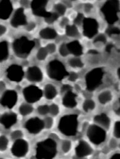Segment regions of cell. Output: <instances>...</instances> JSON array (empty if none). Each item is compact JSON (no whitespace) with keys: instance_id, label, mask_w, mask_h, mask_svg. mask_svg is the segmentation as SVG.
Instances as JSON below:
<instances>
[{"instance_id":"6da1fadb","label":"cell","mask_w":120,"mask_h":159,"mask_svg":"<svg viewBox=\"0 0 120 159\" xmlns=\"http://www.w3.org/2000/svg\"><path fill=\"white\" fill-rule=\"evenodd\" d=\"M57 154V142L51 138L38 142L35 146V156L38 159H54Z\"/></svg>"},{"instance_id":"7a4b0ae2","label":"cell","mask_w":120,"mask_h":159,"mask_svg":"<svg viewBox=\"0 0 120 159\" xmlns=\"http://www.w3.org/2000/svg\"><path fill=\"white\" fill-rule=\"evenodd\" d=\"M78 116L76 114H68L60 118L58 129L64 136L73 137L78 133Z\"/></svg>"},{"instance_id":"3957f363","label":"cell","mask_w":120,"mask_h":159,"mask_svg":"<svg viewBox=\"0 0 120 159\" xmlns=\"http://www.w3.org/2000/svg\"><path fill=\"white\" fill-rule=\"evenodd\" d=\"M35 42L25 36L15 39L12 44V48L15 54L20 58H26L32 52Z\"/></svg>"},{"instance_id":"277c9868","label":"cell","mask_w":120,"mask_h":159,"mask_svg":"<svg viewBox=\"0 0 120 159\" xmlns=\"http://www.w3.org/2000/svg\"><path fill=\"white\" fill-rule=\"evenodd\" d=\"M119 10L120 2L118 1H108L101 9L105 20L110 24H113L118 20Z\"/></svg>"},{"instance_id":"5b68a950","label":"cell","mask_w":120,"mask_h":159,"mask_svg":"<svg viewBox=\"0 0 120 159\" xmlns=\"http://www.w3.org/2000/svg\"><path fill=\"white\" fill-rule=\"evenodd\" d=\"M47 73L51 79L58 81L64 79L68 75L65 66L58 60H54L48 63Z\"/></svg>"},{"instance_id":"8992f818","label":"cell","mask_w":120,"mask_h":159,"mask_svg":"<svg viewBox=\"0 0 120 159\" xmlns=\"http://www.w3.org/2000/svg\"><path fill=\"white\" fill-rule=\"evenodd\" d=\"M87 137L89 141L96 146L103 144L107 139L105 129L97 125H91L87 129Z\"/></svg>"},{"instance_id":"52a82bcc","label":"cell","mask_w":120,"mask_h":159,"mask_svg":"<svg viewBox=\"0 0 120 159\" xmlns=\"http://www.w3.org/2000/svg\"><path fill=\"white\" fill-rule=\"evenodd\" d=\"M104 72L102 68H95L87 73L85 77L86 88L89 91L97 89L102 84Z\"/></svg>"},{"instance_id":"ba28073f","label":"cell","mask_w":120,"mask_h":159,"mask_svg":"<svg viewBox=\"0 0 120 159\" xmlns=\"http://www.w3.org/2000/svg\"><path fill=\"white\" fill-rule=\"evenodd\" d=\"M62 105L68 108L76 107L78 105V95L73 91L71 87L68 85H64L62 87Z\"/></svg>"},{"instance_id":"9c48e42d","label":"cell","mask_w":120,"mask_h":159,"mask_svg":"<svg viewBox=\"0 0 120 159\" xmlns=\"http://www.w3.org/2000/svg\"><path fill=\"white\" fill-rule=\"evenodd\" d=\"M43 95L41 89L35 85H30L25 87L23 90V95L28 103H33L38 102Z\"/></svg>"},{"instance_id":"30bf717a","label":"cell","mask_w":120,"mask_h":159,"mask_svg":"<svg viewBox=\"0 0 120 159\" xmlns=\"http://www.w3.org/2000/svg\"><path fill=\"white\" fill-rule=\"evenodd\" d=\"M29 144L24 139L15 140L13 143L11 152L15 157L22 158L25 157L28 152Z\"/></svg>"},{"instance_id":"8fae6325","label":"cell","mask_w":120,"mask_h":159,"mask_svg":"<svg viewBox=\"0 0 120 159\" xmlns=\"http://www.w3.org/2000/svg\"><path fill=\"white\" fill-rule=\"evenodd\" d=\"M99 24L94 18H84L83 22V34L88 38H92L98 32Z\"/></svg>"},{"instance_id":"7c38bea8","label":"cell","mask_w":120,"mask_h":159,"mask_svg":"<svg viewBox=\"0 0 120 159\" xmlns=\"http://www.w3.org/2000/svg\"><path fill=\"white\" fill-rule=\"evenodd\" d=\"M24 127L31 134H38L45 128L43 120L38 117H33L28 119L24 124Z\"/></svg>"},{"instance_id":"4fadbf2b","label":"cell","mask_w":120,"mask_h":159,"mask_svg":"<svg viewBox=\"0 0 120 159\" xmlns=\"http://www.w3.org/2000/svg\"><path fill=\"white\" fill-rule=\"evenodd\" d=\"M18 95L14 90H7L5 91L0 98V105L3 107L11 109L17 104Z\"/></svg>"},{"instance_id":"5bb4252c","label":"cell","mask_w":120,"mask_h":159,"mask_svg":"<svg viewBox=\"0 0 120 159\" xmlns=\"http://www.w3.org/2000/svg\"><path fill=\"white\" fill-rule=\"evenodd\" d=\"M6 76L11 81L19 82L24 78V71L20 65H12L7 68Z\"/></svg>"},{"instance_id":"9a60e30c","label":"cell","mask_w":120,"mask_h":159,"mask_svg":"<svg viewBox=\"0 0 120 159\" xmlns=\"http://www.w3.org/2000/svg\"><path fill=\"white\" fill-rule=\"evenodd\" d=\"M76 157L86 158L93 153V149L91 146L86 141L81 140L78 142L75 149Z\"/></svg>"},{"instance_id":"2e32d148","label":"cell","mask_w":120,"mask_h":159,"mask_svg":"<svg viewBox=\"0 0 120 159\" xmlns=\"http://www.w3.org/2000/svg\"><path fill=\"white\" fill-rule=\"evenodd\" d=\"M27 24V16L25 14L24 9L22 7L17 9L15 11L11 18V25L14 27L17 28L20 26L26 25Z\"/></svg>"},{"instance_id":"e0dca14e","label":"cell","mask_w":120,"mask_h":159,"mask_svg":"<svg viewBox=\"0 0 120 159\" xmlns=\"http://www.w3.org/2000/svg\"><path fill=\"white\" fill-rule=\"evenodd\" d=\"M17 122V115L14 112H6L0 116V123L5 129H10Z\"/></svg>"},{"instance_id":"ac0fdd59","label":"cell","mask_w":120,"mask_h":159,"mask_svg":"<svg viewBox=\"0 0 120 159\" xmlns=\"http://www.w3.org/2000/svg\"><path fill=\"white\" fill-rule=\"evenodd\" d=\"M47 1H33L31 2V7L33 14L36 16L45 17L49 12H46Z\"/></svg>"},{"instance_id":"d6986e66","label":"cell","mask_w":120,"mask_h":159,"mask_svg":"<svg viewBox=\"0 0 120 159\" xmlns=\"http://www.w3.org/2000/svg\"><path fill=\"white\" fill-rule=\"evenodd\" d=\"M27 79L32 82H40L43 79L41 70L38 66L30 67L27 71Z\"/></svg>"},{"instance_id":"ffe728a7","label":"cell","mask_w":120,"mask_h":159,"mask_svg":"<svg viewBox=\"0 0 120 159\" xmlns=\"http://www.w3.org/2000/svg\"><path fill=\"white\" fill-rule=\"evenodd\" d=\"M13 10L12 2L10 1H2L0 2V19H7L11 15Z\"/></svg>"},{"instance_id":"44dd1931","label":"cell","mask_w":120,"mask_h":159,"mask_svg":"<svg viewBox=\"0 0 120 159\" xmlns=\"http://www.w3.org/2000/svg\"><path fill=\"white\" fill-rule=\"evenodd\" d=\"M96 124L105 129H108L111 124V120L109 116L105 113H100L96 115L94 118Z\"/></svg>"},{"instance_id":"7402d4cb","label":"cell","mask_w":120,"mask_h":159,"mask_svg":"<svg viewBox=\"0 0 120 159\" xmlns=\"http://www.w3.org/2000/svg\"><path fill=\"white\" fill-rule=\"evenodd\" d=\"M66 47L69 53L72 54L76 57L82 55L83 53V47L78 40H74L67 43Z\"/></svg>"},{"instance_id":"603a6c76","label":"cell","mask_w":120,"mask_h":159,"mask_svg":"<svg viewBox=\"0 0 120 159\" xmlns=\"http://www.w3.org/2000/svg\"><path fill=\"white\" fill-rule=\"evenodd\" d=\"M45 98L48 100H53L55 98L58 93V89L53 84H46L43 91Z\"/></svg>"},{"instance_id":"cb8c5ba5","label":"cell","mask_w":120,"mask_h":159,"mask_svg":"<svg viewBox=\"0 0 120 159\" xmlns=\"http://www.w3.org/2000/svg\"><path fill=\"white\" fill-rule=\"evenodd\" d=\"M39 35L41 39L45 40H53L58 37V33L56 30L51 27H46L41 29Z\"/></svg>"},{"instance_id":"d4e9b609","label":"cell","mask_w":120,"mask_h":159,"mask_svg":"<svg viewBox=\"0 0 120 159\" xmlns=\"http://www.w3.org/2000/svg\"><path fill=\"white\" fill-rule=\"evenodd\" d=\"M98 101L102 105H106L110 102L113 98V95L109 90H105L101 92L98 95Z\"/></svg>"},{"instance_id":"484cf974","label":"cell","mask_w":120,"mask_h":159,"mask_svg":"<svg viewBox=\"0 0 120 159\" xmlns=\"http://www.w3.org/2000/svg\"><path fill=\"white\" fill-rule=\"evenodd\" d=\"M9 57V46L7 42L2 41L0 42V61H6Z\"/></svg>"},{"instance_id":"4316f807","label":"cell","mask_w":120,"mask_h":159,"mask_svg":"<svg viewBox=\"0 0 120 159\" xmlns=\"http://www.w3.org/2000/svg\"><path fill=\"white\" fill-rule=\"evenodd\" d=\"M33 106L28 103H24L20 105L19 108V111L20 114L24 116L29 115L33 111Z\"/></svg>"},{"instance_id":"83f0119b","label":"cell","mask_w":120,"mask_h":159,"mask_svg":"<svg viewBox=\"0 0 120 159\" xmlns=\"http://www.w3.org/2000/svg\"><path fill=\"white\" fill-rule=\"evenodd\" d=\"M65 34L68 37L74 38L79 35V30L76 25H67L65 27Z\"/></svg>"},{"instance_id":"f1b7e54d","label":"cell","mask_w":120,"mask_h":159,"mask_svg":"<svg viewBox=\"0 0 120 159\" xmlns=\"http://www.w3.org/2000/svg\"><path fill=\"white\" fill-rule=\"evenodd\" d=\"M96 102L92 99L90 98L84 100L82 105L83 110L86 113H89L90 111H93L96 108Z\"/></svg>"},{"instance_id":"f546056e","label":"cell","mask_w":120,"mask_h":159,"mask_svg":"<svg viewBox=\"0 0 120 159\" xmlns=\"http://www.w3.org/2000/svg\"><path fill=\"white\" fill-rule=\"evenodd\" d=\"M68 63L69 66L73 68H82L84 66V63L78 57L70 58L68 60Z\"/></svg>"},{"instance_id":"4dcf8cb0","label":"cell","mask_w":120,"mask_h":159,"mask_svg":"<svg viewBox=\"0 0 120 159\" xmlns=\"http://www.w3.org/2000/svg\"><path fill=\"white\" fill-rule=\"evenodd\" d=\"M54 10L58 16H63L66 11V7L65 4L59 2L54 5Z\"/></svg>"},{"instance_id":"1f68e13d","label":"cell","mask_w":120,"mask_h":159,"mask_svg":"<svg viewBox=\"0 0 120 159\" xmlns=\"http://www.w3.org/2000/svg\"><path fill=\"white\" fill-rule=\"evenodd\" d=\"M72 144L70 140L65 139L61 143V150L64 154H68L71 149Z\"/></svg>"},{"instance_id":"d6a6232c","label":"cell","mask_w":120,"mask_h":159,"mask_svg":"<svg viewBox=\"0 0 120 159\" xmlns=\"http://www.w3.org/2000/svg\"><path fill=\"white\" fill-rule=\"evenodd\" d=\"M48 52L45 47L40 48L36 53V58L39 61H44L48 55Z\"/></svg>"},{"instance_id":"836d02e7","label":"cell","mask_w":120,"mask_h":159,"mask_svg":"<svg viewBox=\"0 0 120 159\" xmlns=\"http://www.w3.org/2000/svg\"><path fill=\"white\" fill-rule=\"evenodd\" d=\"M9 146V139L4 135L0 136V152H4L7 149Z\"/></svg>"},{"instance_id":"e575fe53","label":"cell","mask_w":120,"mask_h":159,"mask_svg":"<svg viewBox=\"0 0 120 159\" xmlns=\"http://www.w3.org/2000/svg\"><path fill=\"white\" fill-rule=\"evenodd\" d=\"M37 111L40 115H46L49 113V106L47 104L40 105L37 108Z\"/></svg>"},{"instance_id":"d590c367","label":"cell","mask_w":120,"mask_h":159,"mask_svg":"<svg viewBox=\"0 0 120 159\" xmlns=\"http://www.w3.org/2000/svg\"><path fill=\"white\" fill-rule=\"evenodd\" d=\"M58 17H59V16L56 12H49L48 14H47V16L45 17V19L46 22H47L49 24H51V23L54 22L55 20H56L58 19Z\"/></svg>"},{"instance_id":"8d00e7d4","label":"cell","mask_w":120,"mask_h":159,"mask_svg":"<svg viewBox=\"0 0 120 159\" xmlns=\"http://www.w3.org/2000/svg\"><path fill=\"white\" fill-rule=\"evenodd\" d=\"M60 113V108L58 105L56 103H53L49 105V114L53 116H58Z\"/></svg>"},{"instance_id":"74e56055","label":"cell","mask_w":120,"mask_h":159,"mask_svg":"<svg viewBox=\"0 0 120 159\" xmlns=\"http://www.w3.org/2000/svg\"><path fill=\"white\" fill-rule=\"evenodd\" d=\"M24 136V133L20 130H15L12 131L11 134V138L12 139L15 141L17 139H22Z\"/></svg>"},{"instance_id":"f35d334b","label":"cell","mask_w":120,"mask_h":159,"mask_svg":"<svg viewBox=\"0 0 120 159\" xmlns=\"http://www.w3.org/2000/svg\"><path fill=\"white\" fill-rule=\"evenodd\" d=\"M59 52L62 57H66L70 54L66 47V44L64 43L60 45L59 48Z\"/></svg>"},{"instance_id":"ab89813d","label":"cell","mask_w":120,"mask_h":159,"mask_svg":"<svg viewBox=\"0 0 120 159\" xmlns=\"http://www.w3.org/2000/svg\"><path fill=\"white\" fill-rule=\"evenodd\" d=\"M45 128L51 129L54 125V120L52 117H46L43 120Z\"/></svg>"},{"instance_id":"60d3db41","label":"cell","mask_w":120,"mask_h":159,"mask_svg":"<svg viewBox=\"0 0 120 159\" xmlns=\"http://www.w3.org/2000/svg\"><path fill=\"white\" fill-rule=\"evenodd\" d=\"M113 133L115 138L120 139V121H118L115 123Z\"/></svg>"},{"instance_id":"b9f144b4","label":"cell","mask_w":120,"mask_h":159,"mask_svg":"<svg viewBox=\"0 0 120 159\" xmlns=\"http://www.w3.org/2000/svg\"><path fill=\"white\" fill-rule=\"evenodd\" d=\"M106 42H107L106 37L103 34H100L95 37L93 42L94 44H96V43H105Z\"/></svg>"},{"instance_id":"7bdbcfd3","label":"cell","mask_w":120,"mask_h":159,"mask_svg":"<svg viewBox=\"0 0 120 159\" xmlns=\"http://www.w3.org/2000/svg\"><path fill=\"white\" fill-rule=\"evenodd\" d=\"M49 54H53L56 51V45L54 43H50L47 45V46L45 47Z\"/></svg>"},{"instance_id":"ee69618b","label":"cell","mask_w":120,"mask_h":159,"mask_svg":"<svg viewBox=\"0 0 120 159\" xmlns=\"http://www.w3.org/2000/svg\"><path fill=\"white\" fill-rule=\"evenodd\" d=\"M109 147L111 150H115L118 147V143L115 138H112L109 143Z\"/></svg>"},{"instance_id":"f6af8a7d","label":"cell","mask_w":120,"mask_h":159,"mask_svg":"<svg viewBox=\"0 0 120 159\" xmlns=\"http://www.w3.org/2000/svg\"><path fill=\"white\" fill-rule=\"evenodd\" d=\"M68 80L70 82H75L78 79V75L75 72H71L68 73Z\"/></svg>"},{"instance_id":"bcb514c9","label":"cell","mask_w":120,"mask_h":159,"mask_svg":"<svg viewBox=\"0 0 120 159\" xmlns=\"http://www.w3.org/2000/svg\"><path fill=\"white\" fill-rule=\"evenodd\" d=\"M84 19V18L83 15L82 14H78L77 15V16L76 17V18L75 19V25H76L81 24V23H83Z\"/></svg>"},{"instance_id":"7dc6e473","label":"cell","mask_w":120,"mask_h":159,"mask_svg":"<svg viewBox=\"0 0 120 159\" xmlns=\"http://www.w3.org/2000/svg\"><path fill=\"white\" fill-rule=\"evenodd\" d=\"M25 29L27 31H32L33 30H34L36 27V24L33 22H30L28 24H27V25H25Z\"/></svg>"},{"instance_id":"c3c4849f","label":"cell","mask_w":120,"mask_h":159,"mask_svg":"<svg viewBox=\"0 0 120 159\" xmlns=\"http://www.w3.org/2000/svg\"><path fill=\"white\" fill-rule=\"evenodd\" d=\"M108 34L109 35H113V34H118L120 33V30L117 27H112L109 29L107 31Z\"/></svg>"},{"instance_id":"681fc988","label":"cell","mask_w":120,"mask_h":159,"mask_svg":"<svg viewBox=\"0 0 120 159\" xmlns=\"http://www.w3.org/2000/svg\"><path fill=\"white\" fill-rule=\"evenodd\" d=\"M93 7V6L92 4H90V3H87L86 4H84V11L86 13H89L91 11Z\"/></svg>"},{"instance_id":"f907efd6","label":"cell","mask_w":120,"mask_h":159,"mask_svg":"<svg viewBox=\"0 0 120 159\" xmlns=\"http://www.w3.org/2000/svg\"><path fill=\"white\" fill-rule=\"evenodd\" d=\"M68 19L66 17H64L60 21V25H61V27L65 28V27L67 25H68Z\"/></svg>"},{"instance_id":"816d5d0a","label":"cell","mask_w":120,"mask_h":159,"mask_svg":"<svg viewBox=\"0 0 120 159\" xmlns=\"http://www.w3.org/2000/svg\"><path fill=\"white\" fill-rule=\"evenodd\" d=\"M7 31L6 27L2 24H0V37L3 35Z\"/></svg>"},{"instance_id":"f5cc1de1","label":"cell","mask_w":120,"mask_h":159,"mask_svg":"<svg viewBox=\"0 0 120 159\" xmlns=\"http://www.w3.org/2000/svg\"><path fill=\"white\" fill-rule=\"evenodd\" d=\"M109 159H120V153H115L112 155Z\"/></svg>"},{"instance_id":"db71d44e","label":"cell","mask_w":120,"mask_h":159,"mask_svg":"<svg viewBox=\"0 0 120 159\" xmlns=\"http://www.w3.org/2000/svg\"><path fill=\"white\" fill-rule=\"evenodd\" d=\"M115 112L117 115H120V98L119 99V103H118V107L117 108V109L115 110Z\"/></svg>"},{"instance_id":"11a10c76","label":"cell","mask_w":120,"mask_h":159,"mask_svg":"<svg viewBox=\"0 0 120 159\" xmlns=\"http://www.w3.org/2000/svg\"><path fill=\"white\" fill-rule=\"evenodd\" d=\"M72 159H87L86 158H81V157H76V156H74Z\"/></svg>"},{"instance_id":"9f6ffc18","label":"cell","mask_w":120,"mask_h":159,"mask_svg":"<svg viewBox=\"0 0 120 159\" xmlns=\"http://www.w3.org/2000/svg\"><path fill=\"white\" fill-rule=\"evenodd\" d=\"M118 76L120 78V68L118 70Z\"/></svg>"},{"instance_id":"6f0895ef","label":"cell","mask_w":120,"mask_h":159,"mask_svg":"<svg viewBox=\"0 0 120 159\" xmlns=\"http://www.w3.org/2000/svg\"><path fill=\"white\" fill-rule=\"evenodd\" d=\"M30 159H38L35 156H32L31 158H30Z\"/></svg>"},{"instance_id":"680465c9","label":"cell","mask_w":120,"mask_h":159,"mask_svg":"<svg viewBox=\"0 0 120 159\" xmlns=\"http://www.w3.org/2000/svg\"><path fill=\"white\" fill-rule=\"evenodd\" d=\"M118 148H119V149H120V143L118 144Z\"/></svg>"},{"instance_id":"91938a15","label":"cell","mask_w":120,"mask_h":159,"mask_svg":"<svg viewBox=\"0 0 120 159\" xmlns=\"http://www.w3.org/2000/svg\"><path fill=\"white\" fill-rule=\"evenodd\" d=\"M0 159H1V158H0Z\"/></svg>"},{"instance_id":"94428289","label":"cell","mask_w":120,"mask_h":159,"mask_svg":"<svg viewBox=\"0 0 120 159\" xmlns=\"http://www.w3.org/2000/svg\"></svg>"}]
</instances>
